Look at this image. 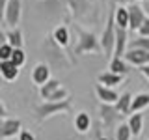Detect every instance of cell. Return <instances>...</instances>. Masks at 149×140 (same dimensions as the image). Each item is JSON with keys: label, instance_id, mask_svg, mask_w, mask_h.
<instances>
[{"label": "cell", "instance_id": "obj_20", "mask_svg": "<svg viewBox=\"0 0 149 140\" xmlns=\"http://www.w3.org/2000/svg\"><path fill=\"white\" fill-rule=\"evenodd\" d=\"M52 39L62 47V49H65V47L69 45V30L65 26H56L54 32H52Z\"/></svg>", "mask_w": 149, "mask_h": 140}, {"label": "cell", "instance_id": "obj_14", "mask_svg": "<svg viewBox=\"0 0 149 140\" xmlns=\"http://www.w3.org/2000/svg\"><path fill=\"white\" fill-rule=\"evenodd\" d=\"M65 4L69 6V9H71L73 15L77 17H82L86 11H90V0H65Z\"/></svg>", "mask_w": 149, "mask_h": 140}, {"label": "cell", "instance_id": "obj_2", "mask_svg": "<svg viewBox=\"0 0 149 140\" xmlns=\"http://www.w3.org/2000/svg\"><path fill=\"white\" fill-rule=\"evenodd\" d=\"M116 30H118V24H116V17H114V9L108 13V21H106V26L102 30L101 36V45H102V52L104 56H112L114 54V47H116Z\"/></svg>", "mask_w": 149, "mask_h": 140}, {"label": "cell", "instance_id": "obj_24", "mask_svg": "<svg viewBox=\"0 0 149 140\" xmlns=\"http://www.w3.org/2000/svg\"><path fill=\"white\" fill-rule=\"evenodd\" d=\"M130 136H132V131L129 123H119L116 127V140H130Z\"/></svg>", "mask_w": 149, "mask_h": 140}, {"label": "cell", "instance_id": "obj_18", "mask_svg": "<svg viewBox=\"0 0 149 140\" xmlns=\"http://www.w3.org/2000/svg\"><path fill=\"white\" fill-rule=\"evenodd\" d=\"M6 41L11 47H15V49H22V30L21 28H9V30H6Z\"/></svg>", "mask_w": 149, "mask_h": 140}, {"label": "cell", "instance_id": "obj_7", "mask_svg": "<svg viewBox=\"0 0 149 140\" xmlns=\"http://www.w3.org/2000/svg\"><path fill=\"white\" fill-rule=\"evenodd\" d=\"M123 58L127 60L130 65L142 67V65L149 64V50H146V49H127V52H125Z\"/></svg>", "mask_w": 149, "mask_h": 140}, {"label": "cell", "instance_id": "obj_5", "mask_svg": "<svg viewBox=\"0 0 149 140\" xmlns=\"http://www.w3.org/2000/svg\"><path fill=\"white\" fill-rule=\"evenodd\" d=\"M21 13H22V2L21 0H8L6 8L2 9V21L4 24L9 28H15L21 21Z\"/></svg>", "mask_w": 149, "mask_h": 140}, {"label": "cell", "instance_id": "obj_32", "mask_svg": "<svg viewBox=\"0 0 149 140\" xmlns=\"http://www.w3.org/2000/svg\"><path fill=\"white\" fill-rule=\"evenodd\" d=\"M146 2V6H143V9H146V13H147V17H149V0H143Z\"/></svg>", "mask_w": 149, "mask_h": 140}, {"label": "cell", "instance_id": "obj_19", "mask_svg": "<svg viewBox=\"0 0 149 140\" xmlns=\"http://www.w3.org/2000/svg\"><path fill=\"white\" fill-rule=\"evenodd\" d=\"M91 127V120H90V114L88 112H78L77 116H74V129L78 131V133H88Z\"/></svg>", "mask_w": 149, "mask_h": 140}, {"label": "cell", "instance_id": "obj_27", "mask_svg": "<svg viewBox=\"0 0 149 140\" xmlns=\"http://www.w3.org/2000/svg\"><path fill=\"white\" fill-rule=\"evenodd\" d=\"M11 62L15 64V65H19V67H21V65L26 62V54H24V50H22V49H15V50H13Z\"/></svg>", "mask_w": 149, "mask_h": 140}, {"label": "cell", "instance_id": "obj_21", "mask_svg": "<svg viewBox=\"0 0 149 140\" xmlns=\"http://www.w3.org/2000/svg\"><path fill=\"white\" fill-rule=\"evenodd\" d=\"M142 125H143L142 114L132 112L130 118H129V127H130V131H132V136H140V134H142Z\"/></svg>", "mask_w": 149, "mask_h": 140}, {"label": "cell", "instance_id": "obj_8", "mask_svg": "<svg viewBox=\"0 0 149 140\" xmlns=\"http://www.w3.org/2000/svg\"><path fill=\"white\" fill-rule=\"evenodd\" d=\"M99 112H101V120L104 121V127H112V125H116L118 120L123 116L118 108H116V105L112 106V105H108V103H102Z\"/></svg>", "mask_w": 149, "mask_h": 140}, {"label": "cell", "instance_id": "obj_23", "mask_svg": "<svg viewBox=\"0 0 149 140\" xmlns=\"http://www.w3.org/2000/svg\"><path fill=\"white\" fill-rule=\"evenodd\" d=\"M146 106H149V93H138V95H134L130 110H132V112H140V110L146 108Z\"/></svg>", "mask_w": 149, "mask_h": 140}, {"label": "cell", "instance_id": "obj_10", "mask_svg": "<svg viewBox=\"0 0 149 140\" xmlns=\"http://www.w3.org/2000/svg\"><path fill=\"white\" fill-rule=\"evenodd\" d=\"M95 93L101 99V103H108V105H116L119 101V93L116 90H112L110 86H104V84H97L95 86Z\"/></svg>", "mask_w": 149, "mask_h": 140}, {"label": "cell", "instance_id": "obj_13", "mask_svg": "<svg viewBox=\"0 0 149 140\" xmlns=\"http://www.w3.org/2000/svg\"><path fill=\"white\" fill-rule=\"evenodd\" d=\"M0 73H2L4 80L11 82L19 78V65H15L11 60H0Z\"/></svg>", "mask_w": 149, "mask_h": 140}, {"label": "cell", "instance_id": "obj_28", "mask_svg": "<svg viewBox=\"0 0 149 140\" xmlns=\"http://www.w3.org/2000/svg\"><path fill=\"white\" fill-rule=\"evenodd\" d=\"M138 36H143V37H149V17L146 19V22H143L142 26H140L138 30Z\"/></svg>", "mask_w": 149, "mask_h": 140}, {"label": "cell", "instance_id": "obj_29", "mask_svg": "<svg viewBox=\"0 0 149 140\" xmlns=\"http://www.w3.org/2000/svg\"><path fill=\"white\" fill-rule=\"evenodd\" d=\"M19 140H36V136L30 133V131H21V134H19Z\"/></svg>", "mask_w": 149, "mask_h": 140}, {"label": "cell", "instance_id": "obj_1", "mask_svg": "<svg viewBox=\"0 0 149 140\" xmlns=\"http://www.w3.org/2000/svg\"><path fill=\"white\" fill-rule=\"evenodd\" d=\"M74 30H77V34H78L74 54H101L102 52L101 39L93 34V32L84 30L80 26H74Z\"/></svg>", "mask_w": 149, "mask_h": 140}, {"label": "cell", "instance_id": "obj_17", "mask_svg": "<svg viewBox=\"0 0 149 140\" xmlns=\"http://www.w3.org/2000/svg\"><path fill=\"white\" fill-rule=\"evenodd\" d=\"M132 99H134V97L130 95V92H123L119 95V101L116 103V108H118L123 116L132 114V110H130V106H132Z\"/></svg>", "mask_w": 149, "mask_h": 140}, {"label": "cell", "instance_id": "obj_16", "mask_svg": "<svg viewBox=\"0 0 149 140\" xmlns=\"http://www.w3.org/2000/svg\"><path fill=\"white\" fill-rule=\"evenodd\" d=\"M123 78H125V75H118L114 71H106V73H101L99 77H97V80L101 84H104V86L114 88V86H118V84L123 82Z\"/></svg>", "mask_w": 149, "mask_h": 140}, {"label": "cell", "instance_id": "obj_4", "mask_svg": "<svg viewBox=\"0 0 149 140\" xmlns=\"http://www.w3.org/2000/svg\"><path fill=\"white\" fill-rule=\"evenodd\" d=\"M71 110V99L65 101H45L43 105L36 106V114L37 120H47L54 114H60V112H69Z\"/></svg>", "mask_w": 149, "mask_h": 140}, {"label": "cell", "instance_id": "obj_26", "mask_svg": "<svg viewBox=\"0 0 149 140\" xmlns=\"http://www.w3.org/2000/svg\"><path fill=\"white\" fill-rule=\"evenodd\" d=\"M13 50H15V47H11V45L6 41V43L0 47V60H11Z\"/></svg>", "mask_w": 149, "mask_h": 140}, {"label": "cell", "instance_id": "obj_15", "mask_svg": "<svg viewBox=\"0 0 149 140\" xmlns=\"http://www.w3.org/2000/svg\"><path fill=\"white\" fill-rule=\"evenodd\" d=\"M114 17H116V24L119 28H127L129 30V22H130L129 6H116L114 8Z\"/></svg>", "mask_w": 149, "mask_h": 140}, {"label": "cell", "instance_id": "obj_30", "mask_svg": "<svg viewBox=\"0 0 149 140\" xmlns=\"http://www.w3.org/2000/svg\"><path fill=\"white\" fill-rule=\"evenodd\" d=\"M140 71H142V75L149 80V64H147V65H142V67H140Z\"/></svg>", "mask_w": 149, "mask_h": 140}, {"label": "cell", "instance_id": "obj_31", "mask_svg": "<svg viewBox=\"0 0 149 140\" xmlns=\"http://www.w3.org/2000/svg\"><path fill=\"white\" fill-rule=\"evenodd\" d=\"M118 2V6H129V4H132V0H116Z\"/></svg>", "mask_w": 149, "mask_h": 140}, {"label": "cell", "instance_id": "obj_11", "mask_svg": "<svg viewBox=\"0 0 149 140\" xmlns=\"http://www.w3.org/2000/svg\"><path fill=\"white\" fill-rule=\"evenodd\" d=\"M127 41H129V34L127 28H119L116 30V47H114V56L118 58H123L125 52H127Z\"/></svg>", "mask_w": 149, "mask_h": 140}, {"label": "cell", "instance_id": "obj_12", "mask_svg": "<svg viewBox=\"0 0 149 140\" xmlns=\"http://www.w3.org/2000/svg\"><path fill=\"white\" fill-rule=\"evenodd\" d=\"M32 80H34L37 86H43V84H47L50 80V69L47 64H37L34 67V71H32Z\"/></svg>", "mask_w": 149, "mask_h": 140}, {"label": "cell", "instance_id": "obj_33", "mask_svg": "<svg viewBox=\"0 0 149 140\" xmlns=\"http://www.w3.org/2000/svg\"><path fill=\"white\" fill-rule=\"evenodd\" d=\"M97 140H108V138H102V136H99V138H97Z\"/></svg>", "mask_w": 149, "mask_h": 140}, {"label": "cell", "instance_id": "obj_6", "mask_svg": "<svg viewBox=\"0 0 149 140\" xmlns=\"http://www.w3.org/2000/svg\"><path fill=\"white\" fill-rule=\"evenodd\" d=\"M129 17H130V22H129V30L132 32H138L140 26L146 22V9H143L142 6H138V4H129Z\"/></svg>", "mask_w": 149, "mask_h": 140}, {"label": "cell", "instance_id": "obj_22", "mask_svg": "<svg viewBox=\"0 0 149 140\" xmlns=\"http://www.w3.org/2000/svg\"><path fill=\"white\" fill-rule=\"evenodd\" d=\"M129 62L125 58H118V56H114V58L110 60V71L118 73V75H127L129 73Z\"/></svg>", "mask_w": 149, "mask_h": 140}, {"label": "cell", "instance_id": "obj_3", "mask_svg": "<svg viewBox=\"0 0 149 140\" xmlns=\"http://www.w3.org/2000/svg\"><path fill=\"white\" fill-rule=\"evenodd\" d=\"M39 93L45 101H65L69 99V90L62 86V82L56 80V78H50L47 84L39 86Z\"/></svg>", "mask_w": 149, "mask_h": 140}, {"label": "cell", "instance_id": "obj_9", "mask_svg": "<svg viewBox=\"0 0 149 140\" xmlns=\"http://www.w3.org/2000/svg\"><path fill=\"white\" fill-rule=\"evenodd\" d=\"M22 131V123L21 120H9V118H2V125H0V134H2L4 140L15 136V134H21Z\"/></svg>", "mask_w": 149, "mask_h": 140}, {"label": "cell", "instance_id": "obj_25", "mask_svg": "<svg viewBox=\"0 0 149 140\" xmlns=\"http://www.w3.org/2000/svg\"><path fill=\"white\" fill-rule=\"evenodd\" d=\"M129 49H146V50H149V37L138 36L136 39L130 41V47H129Z\"/></svg>", "mask_w": 149, "mask_h": 140}]
</instances>
